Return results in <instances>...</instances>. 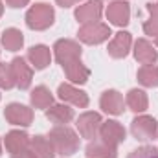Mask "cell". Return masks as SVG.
Instances as JSON below:
<instances>
[{
  "mask_svg": "<svg viewBox=\"0 0 158 158\" xmlns=\"http://www.w3.org/2000/svg\"><path fill=\"white\" fill-rule=\"evenodd\" d=\"M13 158H37L33 155V151H22L19 155H13Z\"/></svg>",
  "mask_w": 158,
  "mask_h": 158,
  "instance_id": "83f0119b",
  "label": "cell"
},
{
  "mask_svg": "<svg viewBox=\"0 0 158 158\" xmlns=\"http://www.w3.org/2000/svg\"><path fill=\"white\" fill-rule=\"evenodd\" d=\"M6 119L9 121V123H13V125H30L31 123V118H33V114H31V110L28 109V107H24V105H19V103H11L7 109H6Z\"/></svg>",
  "mask_w": 158,
  "mask_h": 158,
  "instance_id": "8992f818",
  "label": "cell"
},
{
  "mask_svg": "<svg viewBox=\"0 0 158 158\" xmlns=\"http://www.w3.org/2000/svg\"><path fill=\"white\" fill-rule=\"evenodd\" d=\"M15 83V77H13V72H11V66L7 64H0V86L2 88H11Z\"/></svg>",
  "mask_w": 158,
  "mask_h": 158,
  "instance_id": "d4e9b609",
  "label": "cell"
},
{
  "mask_svg": "<svg viewBox=\"0 0 158 158\" xmlns=\"http://www.w3.org/2000/svg\"><path fill=\"white\" fill-rule=\"evenodd\" d=\"M48 140L52 142L53 149L59 155H74L79 147V138L74 131H70L68 127H55Z\"/></svg>",
  "mask_w": 158,
  "mask_h": 158,
  "instance_id": "7a4b0ae2",
  "label": "cell"
},
{
  "mask_svg": "<svg viewBox=\"0 0 158 158\" xmlns=\"http://www.w3.org/2000/svg\"><path fill=\"white\" fill-rule=\"evenodd\" d=\"M28 143H30V140H28V134H26V132L13 131V132H9L7 138H6V147H7L9 153H13V155H19V153H22V151H26Z\"/></svg>",
  "mask_w": 158,
  "mask_h": 158,
  "instance_id": "5bb4252c",
  "label": "cell"
},
{
  "mask_svg": "<svg viewBox=\"0 0 158 158\" xmlns=\"http://www.w3.org/2000/svg\"><path fill=\"white\" fill-rule=\"evenodd\" d=\"M101 15V2L99 0H90L88 4L81 6L77 11H76V17H77L79 22H96Z\"/></svg>",
  "mask_w": 158,
  "mask_h": 158,
  "instance_id": "30bf717a",
  "label": "cell"
},
{
  "mask_svg": "<svg viewBox=\"0 0 158 158\" xmlns=\"http://www.w3.org/2000/svg\"><path fill=\"white\" fill-rule=\"evenodd\" d=\"M101 107H103V110H107L110 114H121L123 112V96L116 90L105 92L101 98Z\"/></svg>",
  "mask_w": 158,
  "mask_h": 158,
  "instance_id": "8fae6325",
  "label": "cell"
},
{
  "mask_svg": "<svg viewBox=\"0 0 158 158\" xmlns=\"http://www.w3.org/2000/svg\"><path fill=\"white\" fill-rule=\"evenodd\" d=\"M26 22L31 30H44L53 22V9L48 4H37L28 11Z\"/></svg>",
  "mask_w": 158,
  "mask_h": 158,
  "instance_id": "3957f363",
  "label": "cell"
},
{
  "mask_svg": "<svg viewBox=\"0 0 158 158\" xmlns=\"http://www.w3.org/2000/svg\"><path fill=\"white\" fill-rule=\"evenodd\" d=\"M99 123H101L99 114H96V112H86V114H83L77 121L79 132L83 134V138H94V136H96V131L99 129Z\"/></svg>",
  "mask_w": 158,
  "mask_h": 158,
  "instance_id": "9c48e42d",
  "label": "cell"
},
{
  "mask_svg": "<svg viewBox=\"0 0 158 158\" xmlns=\"http://www.w3.org/2000/svg\"><path fill=\"white\" fill-rule=\"evenodd\" d=\"M129 46H131V35L125 33V31H121V33L116 35V39L110 42L109 53L112 57H125L127 52H129Z\"/></svg>",
  "mask_w": 158,
  "mask_h": 158,
  "instance_id": "e0dca14e",
  "label": "cell"
},
{
  "mask_svg": "<svg viewBox=\"0 0 158 158\" xmlns=\"http://www.w3.org/2000/svg\"><path fill=\"white\" fill-rule=\"evenodd\" d=\"M138 79L145 86H156L158 85V68L153 66V64H145L143 68H140Z\"/></svg>",
  "mask_w": 158,
  "mask_h": 158,
  "instance_id": "cb8c5ba5",
  "label": "cell"
},
{
  "mask_svg": "<svg viewBox=\"0 0 158 158\" xmlns=\"http://www.w3.org/2000/svg\"><path fill=\"white\" fill-rule=\"evenodd\" d=\"M101 138H103L105 143L116 147L119 142L125 140V129L119 125L118 121H107L101 127Z\"/></svg>",
  "mask_w": 158,
  "mask_h": 158,
  "instance_id": "ba28073f",
  "label": "cell"
},
{
  "mask_svg": "<svg viewBox=\"0 0 158 158\" xmlns=\"http://www.w3.org/2000/svg\"><path fill=\"white\" fill-rule=\"evenodd\" d=\"M134 55H136V59H138L140 63H143V64H153L158 59L156 50L143 39L136 42V52H134Z\"/></svg>",
  "mask_w": 158,
  "mask_h": 158,
  "instance_id": "9a60e30c",
  "label": "cell"
},
{
  "mask_svg": "<svg viewBox=\"0 0 158 158\" xmlns=\"http://www.w3.org/2000/svg\"><path fill=\"white\" fill-rule=\"evenodd\" d=\"M132 134L138 138V140H153L155 134H156V119L147 118V116H142V118H136L132 121Z\"/></svg>",
  "mask_w": 158,
  "mask_h": 158,
  "instance_id": "5b68a950",
  "label": "cell"
},
{
  "mask_svg": "<svg viewBox=\"0 0 158 158\" xmlns=\"http://www.w3.org/2000/svg\"><path fill=\"white\" fill-rule=\"evenodd\" d=\"M129 4L127 2H114V4H110L109 6V9H107V17H109V20H112L114 24H118V26H125L127 22H129Z\"/></svg>",
  "mask_w": 158,
  "mask_h": 158,
  "instance_id": "7c38bea8",
  "label": "cell"
},
{
  "mask_svg": "<svg viewBox=\"0 0 158 158\" xmlns=\"http://www.w3.org/2000/svg\"><path fill=\"white\" fill-rule=\"evenodd\" d=\"M28 59L37 70H42L50 64V50L46 46H33L28 52Z\"/></svg>",
  "mask_w": 158,
  "mask_h": 158,
  "instance_id": "2e32d148",
  "label": "cell"
},
{
  "mask_svg": "<svg viewBox=\"0 0 158 158\" xmlns=\"http://www.w3.org/2000/svg\"><path fill=\"white\" fill-rule=\"evenodd\" d=\"M59 98L64 99V101H70L74 105H79V107H86L88 105V98L85 92L81 90H76L74 86L70 85H61L59 86Z\"/></svg>",
  "mask_w": 158,
  "mask_h": 158,
  "instance_id": "4fadbf2b",
  "label": "cell"
},
{
  "mask_svg": "<svg viewBox=\"0 0 158 158\" xmlns=\"http://www.w3.org/2000/svg\"><path fill=\"white\" fill-rule=\"evenodd\" d=\"M0 15H2V2H0Z\"/></svg>",
  "mask_w": 158,
  "mask_h": 158,
  "instance_id": "f546056e",
  "label": "cell"
},
{
  "mask_svg": "<svg viewBox=\"0 0 158 158\" xmlns=\"http://www.w3.org/2000/svg\"><path fill=\"white\" fill-rule=\"evenodd\" d=\"M11 7H22V6H26L28 4V0H6Z\"/></svg>",
  "mask_w": 158,
  "mask_h": 158,
  "instance_id": "4316f807",
  "label": "cell"
},
{
  "mask_svg": "<svg viewBox=\"0 0 158 158\" xmlns=\"http://www.w3.org/2000/svg\"><path fill=\"white\" fill-rule=\"evenodd\" d=\"M127 105L134 110V112H142L147 109V96L142 90H131L127 96Z\"/></svg>",
  "mask_w": 158,
  "mask_h": 158,
  "instance_id": "44dd1931",
  "label": "cell"
},
{
  "mask_svg": "<svg viewBox=\"0 0 158 158\" xmlns=\"http://www.w3.org/2000/svg\"><path fill=\"white\" fill-rule=\"evenodd\" d=\"M46 116H48V119H52L53 123L61 125V123H68L70 119L74 118V110L64 107V105H55V107H52L46 112Z\"/></svg>",
  "mask_w": 158,
  "mask_h": 158,
  "instance_id": "ffe728a7",
  "label": "cell"
},
{
  "mask_svg": "<svg viewBox=\"0 0 158 158\" xmlns=\"http://www.w3.org/2000/svg\"><path fill=\"white\" fill-rule=\"evenodd\" d=\"M86 155L90 158H116V149L105 142H94L86 147Z\"/></svg>",
  "mask_w": 158,
  "mask_h": 158,
  "instance_id": "ac0fdd59",
  "label": "cell"
},
{
  "mask_svg": "<svg viewBox=\"0 0 158 158\" xmlns=\"http://www.w3.org/2000/svg\"><path fill=\"white\" fill-rule=\"evenodd\" d=\"M109 35H110L109 26L99 24V22H90V24H86V26H83L79 30V39L88 42V44L103 42L105 39H109Z\"/></svg>",
  "mask_w": 158,
  "mask_h": 158,
  "instance_id": "277c9868",
  "label": "cell"
},
{
  "mask_svg": "<svg viewBox=\"0 0 158 158\" xmlns=\"http://www.w3.org/2000/svg\"><path fill=\"white\" fill-rule=\"evenodd\" d=\"M52 94L46 86H37L33 92H31V103L37 107V109H46L52 105Z\"/></svg>",
  "mask_w": 158,
  "mask_h": 158,
  "instance_id": "603a6c76",
  "label": "cell"
},
{
  "mask_svg": "<svg viewBox=\"0 0 158 158\" xmlns=\"http://www.w3.org/2000/svg\"><path fill=\"white\" fill-rule=\"evenodd\" d=\"M31 151L37 158H53V145L44 136H35L31 140Z\"/></svg>",
  "mask_w": 158,
  "mask_h": 158,
  "instance_id": "d6986e66",
  "label": "cell"
},
{
  "mask_svg": "<svg viewBox=\"0 0 158 158\" xmlns=\"http://www.w3.org/2000/svg\"><path fill=\"white\" fill-rule=\"evenodd\" d=\"M63 7H68V6H72V4H76V2H79V0H57Z\"/></svg>",
  "mask_w": 158,
  "mask_h": 158,
  "instance_id": "f1b7e54d",
  "label": "cell"
},
{
  "mask_svg": "<svg viewBox=\"0 0 158 158\" xmlns=\"http://www.w3.org/2000/svg\"><path fill=\"white\" fill-rule=\"evenodd\" d=\"M127 158H158V149L156 147H140L132 151Z\"/></svg>",
  "mask_w": 158,
  "mask_h": 158,
  "instance_id": "484cf974",
  "label": "cell"
},
{
  "mask_svg": "<svg viewBox=\"0 0 158 158\" xmlns=\"http://www.w3.org/2000/svg\"><path fill=\"white\" fill-rule=\"evenodd\" d=\"M22 33L19 31V30H15V28H9V30H6V33H4V37H2V44L7 48V50H11V52H15V50H19L20 46H22Z\"/></svg>",
  "mask_w": 158,
  "mask_h": 158,
  "instance_id": "7402d4cb",
  "label": "cell"
},
{
  "mask_svg": "<svg viewBox=\"0 0 158 158\" xmlns=\"http://www.w3.org/2000/svg\"><path fill=\"white\" fill-rule=\"evenodd\" d=\"M55 55H57V61L63 64L64 72L70 81L74 83H85L90 72L81 64L79 57H81V48L74 40H59L55 44Z\"/></svg>",
  "mask_w": 158,
  "mask_h": 158,
  "instance_id": "6da1fadb",
  "label": "cell"
},
{
  "mask_svg": "<svg viewBox=\"0 0 158 158\" xmlns=\"http://www.w3.org/2000/svg\"><path fill=\"white\" fill-rule=\"evenodd\" d=\"M11 72L19 88H28L31 83V68L26 64V61L22 57H15L11 63Z\"/></svg>",
  "mask_w": 158,
  "mask_h": 158,
  "instance_id": "52a82bcc",
  "label": "cell"
}]
</instances>
